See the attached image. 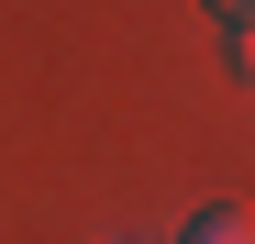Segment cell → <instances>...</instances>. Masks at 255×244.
Segmentation results:
<instances>
[{"label":"cell","instance_id":"cell-1","mask_svg":"<svg viewBox=\"0 0 255 244\" xmlns=\"http://www.w3.org/2000/svg\"><path fill=\"white\" fill-rule=\"evenodd\" d=\"M178 244H255V200H211V211H200Z\"/></svg>","mask_w":255,"mask_h":244},{"label":"cell","instance_id":"cell-2","mask_svg":"<svg viewBox=\"0 0 255 244\" xmlns=\"http://www.w3.org/2000/svg\"><path fill=\"white\" fill-rule=\"evenodd\" d=\"M211 11H222V33H255V0H211Z\"/></svg>","mask_w":255,"mask_h":244},{"label":"cell","instance_id":"cell-3","mask_svg":"<svg viewBox=\"0 0 255 244\" xmlns=\"http://www.w3.org/2000/svg\"><path fill=\"white\" fill-rule=\"evenodd\" d=\"M233 56H244V67H255V33H233Z\"/></svg>","mask_w":255,"mask_h":244}]
</instances>
